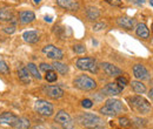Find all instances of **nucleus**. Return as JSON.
Returning <instances> with one entry per match:
<instances>
[{"label":"nucleus","mask_w":153,"mask_h":129,"mask_svg":"<svg viewBox=\"0 0 153 129\" xmlns=\"http://www.w3.org/2000/svg\"><path fill=\"white\" fill-rule=\"evenodd\" d=\"M76 121L79 122V125L88 129H98L105 127V121L100 116L92 113H84L79 115L76 117Z\"/></svg>","instance_id":"f257e3e1"},{"label":"nucleus","mask_w":153,"mask_h":129,"mask_svg":"<svg viewBox=\"0 0 153 129\" xmlns=\"http://www.w3.org/2000/svg\"><path fill=\"white\" fill-rule=\"evenodd\" d=\"M125 111V107L120 100L110 99L105 102V105L100 108V113L106 116H117Z\"/></svg>","instance_id":"f03ea898"},{"label":"nucleus","mask_w":153,"mask_h":129,"mask_svg":"<svg viewBox=\"0 0 153 129\" xmlns=\"http://www.w3.org/2000/svg\"><path fill=\"white\" fill-rule=\"evenodd\" d=\"M126 100L130 103L131 108L134 109L137 113L141 114V115H145V114L150 113V111H151V105L149 103V101L146 99H144L143 96H140V95L130 96Z\"/></svg>","instance_id":"7ed1b4c3"},{"label":"nucleus","mask_w":153,"mask_h":129,"mask_svg":"<svg viewBox=\"0 0 153 129\" xmlns=\"http://www.w3.org/2000/svg\"><path fill=\"white\" fill-rule=\"evenodd\" d=\"M74 87L80 91H93L96 89L97 82L87 75H79L73 81Z\"/></svg>","instance_id":"20e7f679"},{"label":"nucleus","mask_w":153,"mask_h":129,"mask_svg":"<svg viewBox=\"0 0 153 129\" xmlns=\"http://www.w3.org/2000/svg\"><path fill=\"white\" fill-rule=\"evenodd\" d=\"M76 67L80 71H87L91 73H97L99 67L93 57H80L76 60Z\"/></svg>","instance_id":"39448f33"},{"label":"nucleus","mask_w":153,"mask_h":129,"mask_svg":"<svg viewBox=\"0 0 153 129\" xmlns=\"http://www.w3.org/2000/svg\"><path fill=\"white\" fill-rule=\"evenodd\" d=\"M54 121L59 123L64 129H73L74 127V122H73L72 117L70 116V114H67L64 111H58L56 117H54Z\"/></svg>","instance_id":"423d86ee"},{"label":"nucleus","mask_w":153,"mask_h":129,"mask_svg":"<svg viewBox=\"0 0 153 129\" xmlns=\"http://www.w3.org/2000/svg\"><path fill=\"white\" fill-rule=\"evenodd\" d=\"M36 111L42 116H51L53 114V106L46 100H37L34 103Z\"/></svg>","instance_id":"0eeeda50"},{"label":"nucleus","mask_w":153,"mask_h":129,"mask_svg":"<svg viewBox=\"0 0 153 129\" xmlns=\"http://www.w3.org/2000/svg\"><path fill=\"white\" fill-rule=\"evenodd\" d=\"M42 53L47 56V57L53 59V60H56V61H59V60H61V59L64 57L62 52H61L59 48H57L56 46H53V45H47V46H45V47L42 48Z\"/></svg>","instance_id":"6e6552de"},{"label":"nucleus","mask_w":153,"mask_h":129,"mask_svg":"<svg viewBox=\"0 0 153 129\" xmlns=\"http://www.w3.org/2000/svg\"><path fill=\"white\" fill-rule=\"evenodd\" d=\"M18 119H19V117H18L16 114L10 113V111H6V113L0 114V125L14 127V125H16L17 121H18Z\"/></svg>","instance_id":"1a4fd4ad"},{"label":"nucleus","mask_w":153,"mask_h":129,"mask_svg":"<svg viewBox=\"0 0 153 129\" xmlns=\"http://www.w3.org/2000/svg\"><path fill=\"white\" fill-rule=\"evenodd\" d=\"M44 92L46 93L47 96H50L51 99H54V100L62 97V95H64V91L59 86H46V87H44Z\"/></svg>","instance_id":"9d476101"},{"label":"nucleus","mask_w":153,"mask_h":129,"mask_svg":"<svg viewBox=\"0 0 153 129\" xmlns=\"http://www.w3.org/2000/svg\"><path fill=\"white\" fill-rule=\"evenodd\" d=\"M101 68L108 76H119L123 74V71L120 68H118L117 66L112 65V63H108V62H102Z\"/></svg>","instance_id":"9b49d317"},{"label":"nucleus","mask_w":153,"mask_h":129,"mask_svg":"<svg viewBox=\"0 0 153 129\" xmlns=\"http://www.w3.org/2000/svg\"><path fill=\"white\" fill-rule=\"evenodd\" d=\"M133 75L134 77L138 79V80H146V79L150 77V73L145 68V66L139 65V63L133 66Z\"/></svg>","instance_id":"f8f14e48"},{"label":"nucleus","mask_w":153,"mask_h":129,"mask_svg":"<svg viewBox=\"0 0 153 129\" xmlns=\"http://www.w3.org/2000/svg\"><path fill=\"white\" fill-rule=\"evenodd\" d=\"M123 92V88L117 83V82H111V83H107L104 88H102V93L105 95H110V96H114L118 95Z\"/></svg>","instance_id":"ddd939ff"},{"label":"nucleus","mask_w":153,"mask_h":129,"mask_svg":"<svg viewBox=\"0 0 153 129\" xmlns=\"http://www.w3.org/2000/svg\"><path fill=\"white\" fill-rule=\"evenodd\" d=\"M117 22L121 28L127 29V31H131L135 25V20L133 18H130V17H120L117 20Z\"/></svg>","instance_id":"4468645a"},{"label":"nucleus","mask_w":153,"mask_h":129,"mask_svg":"<svg viewBox=\"0 0 153 129\" xmlns=\"http://www.w3.org/2000/svg\"><path fill=\"white\" fill-rule=\"evenodd\" d=\"M58 5L62 8H66L68 11H76L79 8V5L76 0H57Z\"/></svg>","instance_id":"2eb2a0df"},{"label":"nucleus","mask_w":153,"mask_h":129,"mask_svg":"<svg viewBox=\"0 0 153 129\" xmlns=\"http://www.w3.org/2000/svg\"><path fill=\"white\" fill-rule=\"evenodd\" d=\"M14 20V13L11 8H1L0 10V21L10 22Z\"/></svg>","instance_id":"dca6fc26"},{"label":"nucleus","mask_w":153,"mask_h":129,"mask_svg":"<svg viewBox=\"0 0 153 129\" xmlns=\"http://www.w3.org/2000/svg\"><path fill=\"white\" fill-rule=\"evenodd\" d=\"M34 19H36V15H34V13L31 12V11H22V12H20L19 13L20 22L24 24V25L34 21Z\"/></svg>","instance_id":"f3484780"},{"label":"nucleus","mask_w":153,"mask_h":129,"mask_svg":"<svg viewBox=\"0 0 153 129\" xmlns=\"http://www.w3.org/2000/svg\"><path fill=\"white\" fill-rule=\"evenodd\" d=\"M135 33L141 39H147L150 37V31L147 28V26L145 24H138L137 28H135Z\"/></svg>","instance_id":"a211bd4d"},{"label":"nucleus","mask_w":153,"mask_h":129,"mask_svg":"<svg viewBox=\"0 0 153 129\" xmlns=\"http://www.w3.org/2000/svg\"><path fill=\"white\" fill-rule=\"evenodd\" d=\"M22 38L28 43H36L39 41V35L36 31H27L22 34Z\"/></svg>","instance_id":"6ab92c4d"},{"label":"nucleus","mask_w":153,"mask_h":129,"mask_svg":"<svg viewBox=\"0 0 153 129\" xmlns=\"http://www.w3.org/2000/svg\"><path fill=\"white\" fill-rule=\"evenodd\" d=\"M18 77H19L20 81L22 83H25V85H27V83L31 82L30 73H28V71H27L26 67H20L19 69H18Z\"/></svg>","instance_id":"aec40b11"},{"label":"nucleus","mask_w":153,"mask_h":129,"mask_svg":"<svg viewBox=\"0 0 153 129\" xmlns=\"http://www.w3.org/2000/svg\"><path fill=\"white\" fill-rule=\"evenodd\" d=\"M131 87H132L133 92L135 94H139V95L146 92V87L141 81H132L131 82Z\"/></svg>","instance_id":"412c9836"},{"label":"nucleus","mask_w":153,"mask_h":129,"mask_svg":"<svg viewBox=\"0 0 153 129\" xmlns=\"http://www.w3.org/2000/svg\"><path fill=\"white\" fill-rule=\"evenodd\" d=\"M86 15L90 20H97L100 17V11L94 6H88L86 10Z\"/></svg>","instance_id":"4be33fe9"},{"label":"nucleus","mask_w":153,"mask_h":129,"mask_svg":"<svg viewBox=\"0 0 153 129\" xmlns=\"http://www.w3.org/2000/svg\"><path fill=\"white\" fill-rule=\"evenodd\" d=\"M31 127V122H30V120H27V119H25V117H19L18 119V121H17V123L14 125V127L13 128L16 129H30Z\"/></svg>","instance_id":"5701e85b"},{"label":"nucleus","mask_w":153,"mask_h":129,"mask_svg":"<svg viewBox=\"0 0 153 129\" xmlns=\"http://www.w3.org/2000/svg\"><path fill=\"white\" fill-rule=\"evenodd\" d=\"M26 68H27V71H28L30 75H32V76H33L34 79H37V80H41V75H40V73H39L38 67H37L34 63H28Z\"/></svg>","instance_id":"b1692460"},{"label":"nucleus","mask_w":153,"mask_h":129,"mask_svg":"<svg viewBox=\"0 0 153 129\" xmlns=\"http://www.w3.org/2000/svg\"><path fill=\"white\" fill-rule=\"evenodd\" d=\"M52 66H53V68L57 71L58 73L62 74V75L68 72V67H67L65 63H61V62H59V61H54Z\"/></svg>","instance_id":"393cba45"},{"label":"nucleus","mask_w":153,"mask_h":129,"mask_svg":"<svg viewBox=\"0 0 153 129\" xmlns=\"http://www.w3.org/2000/svg\"><path fill=\"white\" fill-rule=\"evenodd\" d=\"M45 79H46L47 82H54V81H57L58 75L53 69H51V71H47V72H46Z\"/></svg>","instance_id":"a878e982"},{"label":"nucleus","mask_w":153,"mask_h":129,"mask_svg":"<svg viewBox=\"0 0 153 129\" xmlns=\"http://www.w3.org/2000/svg\"><path fill=\"white\" fill-rule=\"evenodd\" d=\"M123 89L128 85V80H127V77L125 76V75H120V76H117V81H115Z\"/></svg>","instance_id":"bb28decb"},{"label":"nucleus","mask_w":153,"mask_h":129,"mask_svg":"<svg viewBox=\"0 0 153 129\" xmlns=\"http://www.w3.org/2000/svg\"><path fill=\"white\" fill-rule=\"evenodd\" d=\"M118 123H119V126L120 127H123V128H128V127H131V121H130V119H127V117H119V120H118Z\"/></svg>","instance_id":"cd10ccee"},{"label":"nucleus","mask_w":153,"mask_h":129,"mask_svg":"<svg viewBox=\"0 0 153 129\" xmlns=\"http://www.w3.org/2000/svg\"><path fill=\"white\" fill-rule=\"evenodd\" d=\"M0 73L5 74V75L10 74V68H8L7 63L5 62V60L1 56H0Z\"/></svg>","instance_id":"c85d7f7f"},{"label":"nucleus","mask_w":153,"mask_h":129,"mask_svg":"<svg viewBox=\"0 0 153 129\" xmlns=\"http://www.w3.org/2000/svg\"><path fill=\"white\" fill-rule=\"evenodd\" d=\"M73 51L76 52V54H82V53H85V47L82 46V45H74L73 46Z\"/></svg>","instance_id":"c756f323"},{"label":"nucleus","mask_w":153,"mask_h":129,"mask_svg":"<svg viewBox=\"0 0 153 129\" xmlns=\"http://www.w3.org/2000/svg\"><path fill=\"white\" fill-rule=\"evenodd\" d=\"M81 106H82L84 108H91V107L93 106V102H92L91 100H88V99H85V100H82Z\"/></svg>","instance_id":"7c9ffc66"},{"label":"nucleus","mask_w":153,"mask_h":129,"mask_svg":"<svg viewBox=\"0 0 153 129\" xmlns=\"http://www.w3.org/2000/svg\"><path fill=\"white\" fill-rule=\"evenodd\" d=\"M40 69L44 71V72H47V71L53 69V66L52 65H48V63H41L40 65Z\"/></svg>","instance_id":"2f4dec72"},{"label":"nucleus","mask_w":153,"mask_h":129,"mask_svg":"<svg viewBox=\"0 0 153 129\" xmlns=\"http://www.w3.org/2000/svg\"><path fill=\"white\" fill-rule=\"evenodd\" d=\"M106 27V25L104 24V22H98V24H94V26H93V29L94 31H101L102 28H105Z\"/></svg>","instance_id":"473e14b6"},{"label":"nucleus","mask_w":153,"mask_h":129,"mask_svg":"<svg viewBox=\"0 0 153 129\" xmlns=\"http://www.w3.org/2000/svg\"><path fill=\"white\" fill-rule=\"evenodd\" d=\"M110 5H112V6H121L123 5V2H121V0H106Z\"/></svg>","instance_id":"72a5a7b5"},{"label":"nucleus","mask_w":153,"mask_h":129,"mask_svg":"<svg viewBox=\"0 0 153 129\" xmlns=\"http://www.w3.org/2000/svg\"><path fill=\"white\" fill-rule=\"evenodd\" d=\"M4 31H5L6 33H10V34H11V33H13V32L16 31V28H14V26H10V27H6Z\"/></svg>","instance_id":"f704fd0d"},{"label":"nucleus","mask_w":153,"mask_h":129,"mask_svg":"<svg viewBox=\"0 0 153 129\" xmlns=\"http://www.w3.org/2000/svg\"><path fill=\"white\" fill-rule=\"evenodd\" d=\"M149 96L151 97V100L153 101V88L151 89V91H150V93H149Z\"/></svg>","instance_id":"c9c22d12"},{"label":"nucleus","mask_w":153,"mask_h":129,"mask_svg":"<svg viewBox=\"0 0 153 129\" xmlns=\"http://www.w3.org/2000/svg\"><path fill=\"white\" fill-rule=\"evenodd\" d=\"M32 129H46V128H44L42 126H36V127H33Z\"/></svg>","instance_id":"e433bc0d"},{"label":"nucleus","mask_w":153,"mask_h":129,"mask_svg":"<svg viewBox=\"0 0 153 129\" xmlns=\"http://www.w3.org/2000/svg\"><path fill=\"white\" fill-rule=\"evenodd\" d=\"M45 20L48 21V22H51V21H52V18H51V17H45Z\"/></svg>","instance_id":"4c0bfd02"},{"label":"nucleus","mask_w":153,"mask_h":129,"mask_svg":"<svg viewBox=\"0 0 153 129\" xmlns=\"http://www.w3.org/2000/svg\"><path fill=\"white\" fill-rule=\"evenodd\" d=\"M137 1H138L139 4H144V2H145V0H137Z\"/></svg>","instance_id":"58836bf2"},{"label":"nucleus","mask_w":153,"mask_h":129,"mask_svg":"<svg viewBox=\"0 0 153 129\" xmlns=\"http://www.w3.org/2000/svg\"><path fill=\"white\" fill-rule=\"evenodd\" d=\"M40 1H41V0H34V2H36V4H38V2H40Z\"/></svg>","instance_id":"ea45409f"},{"label":"nucleus","mask_w":153,"mask_h":129,"mask_svg":"<svg viewBox=\"0 0 153 129\" xmlns=\"http://www.w3.org/2000/svg\"><path fill=\"white\" fill-rule=\"evenodd\" d=\"M150 4H151V5L153 6V0H150Z\"/></svg>","instance_id":"a19ab883"},{"label":"nucleus","mask_w":153,"mask_h":129,"mask_svg":"<svg viewBox=\"0 0 153 129\" xmlns=\"http://www.w3.org/2000/svg\"><path fill=\"white\" fill-rule=\"evenodd\" d=\"M152 31H153V24H152Z\"/></svg>","instance_id":"79ce46f5"}]
</instances>
